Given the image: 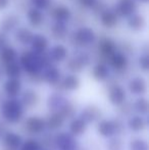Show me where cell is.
<instances>
[{
  "label": "cell",
  "instance_id": "cell-1",
  "mask_svg": "<svg viewBox=\"0 0 149 150\" xmlns=\"http://www.w3.org/2000/svg\"><path fill=\"white\" fill-rule=\"evenodd\" d=\"M18 63L22 67L23 71L27 74L29 77L42 74L44 69L53 64L50 60L47 52L44 54H37L32 50H25L18 54Z\"/></svg>",
  "mask_w": 149,
  "mask_h": 150
},
{
  "label": "cell",
  "instance_id": "cell-2",
  "mask_svg": "<svg viewBox=\"0 0 149 150\" xmlns=\"http://www.w3.org/2000/svg\"><path fill=\"white\" fill-rule=\"evenodd\" d=\"M25 108L20 99L7 98L1 103V115L3 120L9 125H16L23 120Z\"/></svg>",
  "mask_w": 149,
  "mask_h": 150
},
{
  "label": "cell",
  "instance_id": "cell-3",
  "mask_svg": "<svg viewBox=\"0 0 149 150\" xmlns=\"http://www.w3.org/2000/svg\"><path fill=\"white\" fill-rule=\"evenodd\" d=\"M70 41L78 49H85L97 41V34L92 27L81 26L70 34Z\"/></svg>",
  "mask_w": 149,
  "mask_h": 150
},
{
  "label": "cell",
  "instance_id": "cell-4",
  "mask_svg": "<svg viewBox=\"0 0 149 150\" xmlns=\"http://www.w3.org/2000/svg\"><path fill=\"white\" fill-rule=\"evenodd\" d=\"M117 51V43L110 37H101L97 43V54L100 60L97 62H104L107 64V60L113 53Z\"/></svg>",
  "mask_w": 149,
  "mask_h": 150
},
{
  "label": "cell",
  "instance_id": "cell-5",
  "mask_svg": "<svg viewBox=\"0 0 149 150\" xmlns=\"http://www.w3.org/2000/svg\"><path fill=\"white\" fill-rule=\"evenodd\" d=\"M49 16L53 20V23L66 24L71 22L73 18V11L66 4H57L49 8Z\"/></svg>",
  "mask_w": 149,
  "mask_h": 150
},
{
  "label": "cell",
  "instance_id": "cell-6",
  "mask_svg": "<svg viewBox=\"0 0 149 150\" xmlns=\"http://www.w3.org/2000/svg\"><path fill=\"white\" fill-rule=\"evenodd\" d=\"M138 8L139 2L137 0H117L113 9L119 18H128L138 12Z\"/></svg>",
  "mask_w": 149,
  "mask_h": 150
},
{
  "label": "cell",
  "instance_id": "cell-7",
  "mask_svg": "<svg viewBox=\"0 0 149 150\" xmlns=\"http://www.w3.org/2000/svg\"><path fill=\"white\" fill-rule=\"evenodd\" d=\"M129 63V56L124 53V52L119 51V50H117L115 53H113L107 60V65L109 67V69L119 74L127 71Z\"/></svg>",
  "mask_w": 149,
  "mask_h": 150
},
{
  "label": "cell",
  "instance_id": "cell-8",
  "mask_svg": "<svg viewBox=\"0 0 149 150\" xmlns=\"http://www.w3.org/2000/svg\"><path fill=\"white\" fill-rule=\"evenodd\" d=\"M55 148L58 150H78V142L74 136L66 132H60L54 136Z\"/></svg>",
  "mask_w": 149,
  "mask_h": 150
},
{
  "label": "cell",
  "instance_id": "cell-9",
  "mask_svg": "<svg viewBox=\"0 0 149 150\" xmlns=\"http://www.w3.org/2000/svg\"><path fill=\"white\" fill-rule=\"evenodd\" d=\"M47 54L49 56L50 60L52 61V63L56 64V63L66 61V59L70 57V50L64 44L56 43L54 45L50 46V48L47 51Z\"/></svg>",
  "mask_w": 149,
  "mask_h": 150
},
{
  "label": "cell",
  "instance_id": "cell-10",
  "mask_svg": "<svg viewBox=\"0 0 149 150\" xmlns=\"http://www.w3.org/2000/svg\"><path fill=\"white\" fill-rule=\"evenodd\" d=\"M81 87V79L78 75L74 74H68L64 77H62L60 83L57 87H55L56 92H74Z\"/></svg>",
  "mask_w": 149,
  "mask_h": 150
},
{
  "label": "cell",
  "instance_id": "cell-11",
  "mask_svg": "<svg viewBox=\"0 0 149 150\" xmlns=\"http://www.w3.org/2000/svg\"><path fill=\"white\" fill-rule=\"evenodd\" d=\"M107 97L109 102L114 106H119L127 100L126 89L119 83H113L108 88Z\"/></svg>",
  "mask_w": 149,
  "mask_h": 150
},
{
  "label": "cell",
  "instance_id": "cell-12",
  "mask_svg": "<svg viewBox=\"0 0 149 150\" xmlns=\"http://www.w3.org/2000/svg\"><path fill=\"white\" fill-rule=\"evenodd\" d=\"M20 25V18L18 13H6L0 18V32L8 35L13 33Z\"/></svg>",
  "mask_w": 149,
  "mask_h": 150
},
{
  "label": "cell",
  "instance_id": "cell-13",
  "mask_svg": "<svg viewBox=\"0 0 149 150\" xmlns=\"http://www.w3.org/2000/svg\"><path fill=\"white\" fill-rule=\"evenodd\" d=\"M62 79L61 71L55 64H51L43 69L42 71V80L44 83H47L51 87L55 88L58 86Z\"/></svg>",
  "mask_w": 149,
  "mask_h": 150
},
{
  "label": "cell",
  "instance_id": "cell-14",
  "mask_svg": "<svg viewBox=\"0 0 149 150\" xmlns=\"http://www.w3.org/2000/svg\"><path fill=\"white\" fill-rule=\"evenodd\" d=\"M98 18H99L100 25L106 30H112V29L117 28L119 22V16L114 11V9L110 7H107L106 9H104L98 16Z\"/></svg>",
  "mask_w": 149,
  "mask_h": 150
},
{
  "label": "cell",
  "instance_id": "cell-15",
  "mask_svg": "<svg viewBox=\"0 0 149 150\" xmlns=\"http://www.w3.org/2000/svg\"><path fill=\"white\" fill-rule=\"evenodd\" d=\"M25 129L31 135H41L46 131L45 120L37 115L28 117L25 120Z\"/></svg>",
  "mask_w": 149,
  "mask_h": 150
},
{
  "label": "cell",
  "instance_id": "cell-16",
  "mask_svg": "<svg viewBox=\"0 0 149 150\" xmlns=\"http://www.w3.org/2000/svg\"><path fill=\"white\" fill-rule=\"evenodd\" d=\"M50 38L57 43H62V42L68 40L70 37V28L66 24H59V23H53L50 26Z\"/></svg>",
  "mask_w": 149,
  "mask_h": 150
},
{
  "label": "cell",
  "instance_id": "cell-17",
  "mask_svg": "<svg viewBox=\"0 0 149 150\" xmlns=\"http://www.w3.org/2000/svg\"><path fill=\"white\" fill-rule=\"evenodd\" d=\"M31 50L37 54H44L50 48V40L46 35L41 33H35L34 38L30 44Z\"/></svg>",
  "mask_w": 149,
  "mask_h": 150
},
{
  "label": "cell",
  "instance_id": "cell-18",
  "mask_svg": "<svg viewBox=\"0 0 149 150\" xmlns=\"http://www.w3.org/2000/svg\"><path fill=\"white\" fill-rule=\"evenodd\" d=\"M101 109L95 104H89L85 106L80 112V119L83 120L87 125L91 122H99L101 120Z\"/></svg>",
  "mask_w": 149,
  "mask_h": 150
},
{
  "label": "cell",
  "instance_id": "cell-19",
  "mask_svg": "<svg viewBox=\"0 0 149 150\" xmlns=\"http://www.w3.org/2000/svg\"><path fill=\"white\" fill-rule=\"evenodd\" d=\"M26 18L28 25L33 29H39L45 23V13L35 7H29L26 11Z\"/></svg>",
  "mask_w": 149,
  "mask_h": 150
},
{
  "label": "cell",
  "instance_id": "cell-20",
  "mask_svg": "<svg viewBox=\"0 0 149 150\" xmlns=\"http://www.w3.org/2000/svg\"><path fill=\"white\" fill-rule=\"evenodd\" d=\"M147 81L141 76L133 77L128 82V90L130 91V93L140 97L147 92Z\"/></svg>",
  "mask_w": 149,
  "mask_h": 150
},
{
  "label": "cell",
  "instance_id": "cell-21",
  "mask_svg": "<svg viewBox=\"0 0 149 150\" xmlns=\"http://www.w3.org/2000/svg\"><path fill=\"white\" fill-rule=\"evenodd\" d=\"M12 34H13V38L16 43L23 46L30 45L35 35L34 31L26 26H20Z\"/></svg>",
  "mask_w": 149,
  "mask_h": 150
},
{
  "label": "cell",
  "instance_id": "cell-22",
  "mask_svg": "<svg viewBox=\"0 0 149 150\" xmlns=\"http://www.w3.org/2000/svg\"><path fill=\"white\" fill-rule=\"evenodd\" d=\"M147 26V18L144 14L140 12H136L135 14L127 18V27L129 30L135 33L143 32Z\"/></svg>",
  "mask_w": 149,
  "mask_h": 150
},
{
  "label": "cell",
  "instance_id": "cell-23",
  "mask_svg": "<svg viewBox=\"0 0 149 150\" xmlns=\"http://www.w3.org/2000/svg\"><path fill=\"white\" fill-rule=\"evenodd\" d=\"M2 141L6 150H20L24 142L23 137L20 134L11 131H7L6 133H4L2 136Z\"/></svg>",
  "mask_w": 149,
  "mask_h": 150
},
{
  "label": "cell",
  "instance_id": "cell-24",
  "mask_svg": "<svg viewBox=\"0 0 149 150\" xmlns=\"http://www.w3.org/2000/svg\"><path fill=\"white\" fill-rule=\"evenodd\" d=\"M23 90L20 79H7L4 82L3 92L8 98H18Z\"/></svg>",
  "mask_w": 149,
  "mask_h": 150
},
{
  "label": "cell",
  "instance_id": "cell-25",
  "mask_svg": "<svg viewBox=\"0 0 149 150\" xmlns=\"http://www.w3.org/2000/svg\"><path fill=\"white\" fill-rule=\"evenodd\" d=\"M97 132L104 138H112L117 136V127L114 120H100L97 125Z\"/></svg>",
  "mask_w": 149,
  "mask_h": 150
},
{
  "label": "cell",
  "instance_id": "cell-26",
  "mask_svg": "<svg viewBox=\"0 0 149 150\" xmlns=\"http://www.w3.org/2000/svg\"><path fill=\"white\" fill-rule=\"evenodd\" d=\"M68 98L61 92H53L49 95L47 99V107L51 112L59 111L61 107L68 102Z\"/></svg>",
  "mask_w": 149,
  "mask_h": 150
},
{
  "label": "cell",
  "instance_id": "cell-27",
  "mask_svg": "<svg viewBox=\"0 0 149 150\" xmlns=\"http://www.w3.org/2000/svg\"><path fill=\"white\" fill-rule=\"evenodd\" d=\"M40 96L39 94L33 89H27L20 93V103L23 107L27 109H31L35 107L39 103Z\"/></svg>",
  "mask_w": 149,
  "mask_h": 150
},
{
  "label": "cell",
  "instance_id": "cell-28",
  "mask_svg": "<svg viewBox=\"0 0 149 150\" xmlns=\"http://www.w3.org/2000/svg\"><path fill=\"white\" fill-rule=\"evenodd\" d=\"M91 75L97 82H105L110 77V69L106 63L96 62L92 67Z\"/></svg>",
  "mask_w": 149,
  "mask_h": 150
},
{
  "label": "cell",
  "instance_id": "cell-29",
  "mask_svg": "<svg viewBox=\"0 0 149 150\" xmlns=\"http://www.w3.org/2000/svg\"><path fill=\"white\" fill-rule=\"evenodd\" d=\"M66 122V119L61 115L59 111L51 112L45 120L46 129L49 131H57L61 128Z\"/></svg>",
  "mask_w": 149,
  "mask_h": 150
},
{
  "label": "cell",
  "instance_id": "cell-30",
  "mask_svg": "<svg viewBox=\"0 0 149 150\" xmlns=\"http://www.w3.org/2000/svg\"><path fill=\"white\" fill-rule=\"evenodd\" d=\"M18 59V52L13 46H6L0 50V64L4 65Z\"/></svg>",
  "mask_w": 149,
  "mask_h": 150
},
{
  "label": "cell",
  "instance_id": "cell-31",
  "mask_svg": "<svg viewBox=\"0 0 149 150\" xmlns=\"http://www.w3.org/2000/svg\"><path fill=\"white\" fill-rule=\"evenodd\" d=\"M88 125L81 120L80 117H74L73 120H70V125H68V133L75 138L79 136H82L84 133L87 131Z\"/></svg>",
  "mask_w": 149,
  "mask_h": 150
},
{
  "label": "cell",
  "instance_id": "cell-32",
  "mask_svg": "<svg viewBox=\"0 0 149 150\" xmlns=\"http://www.w3.org/2000/svg\"><path fill=\"white\" fill-rule=\"evenodd\" d=\"M127 126L132 132H141V131L145 130L147 127V120L144 117L139 115H131L127 122Z\"/></svg>",
  "mask_w": 149,
  "mask_h": 150
},
{
  "label": "cell",
  "instance_id": "cell-33",
  "mask_svg": "<svg viewBox=\"0 0 149 150\" xmlns=\"http://www.w3.org/2000/svg\"><path fill=\"white\" fill-rule=\"evenodd\" d=\"M4 75L7 79H20L23 75V69L18 61H13L4 65Z\"/></svg>",
  "mask_w": 149,
  "mask_h": 150
},
{
  "label": "cell",
  "instance_id": "cell-34",
  "mask_svg": "<svg viewBox=\"0 0 149 150\" xmlns=\"http://www.w3.org/2000/svg\"><path fill=\"white\" fill-rule=\"evenodd\" d=\"M66 69L70 71V74H74V75H78V74L82 73L84 69H86L82 62L76 57L75 55L70 56V57L66 59Z\"/></svg>",
  "mask_w": 149,
  "mask_h": 150
},
{
  "label": "cell",
  "instance_id": "cell-35",
  "mask_svg": "<svg viewBox=\"0 0 149 150\" xmlns=\"http://www.w3.org/2000/svg\"><path fill=\"white\" fill-rule=\"evenodd\" d=\"M59 112L61 113L62 117L66 120H73L76 117V113H77V108L74 105V103H72L71 101H68L64 106L61 107V109L59 110Z\"/></svg>",
  "mask_w": 149,
  "mask_h": 150
},
{
  "label": "cell",
  "instance_id": "cell-36",
  "mask_svg": "<svg viewBox=\"0 0 149 150\" xmlns=\"http://www.w3.org/2000/svg\"><path fill=\"white\" fill-rule=\"evenodd\" d=\"M148 101L145 97H139L134 103V108L139 113V115L145 117L148 113Z\"/></svg>",
  "mask_w": 149,
  "mask_h": 150
},
{
  "label": "cell",
  "instance_id": "cell-37",
  "mask_svg": "<svg viewBox=\"0 0 149 150\" xmlns=\"http://www.w3.org/2000/svg\"><path fill=\"white\" fill-rule=\"evenodd\" d=\"M74 55L81 61L82 64L85 67H89L92 63V60H93V56H92L89 52L85 51V50H83V49H78Z\"/></svg>",
  "mask_w": 149,
  "mask_h": 150
},
{
  "label": "cell",
  "instance_id": "cell-38",
  "mask_svg": "<svg viewBox=\"0 0 149 150\" xmlns=\"http://www.w3.org/2000/svg\"><path fill=\"white\" fill-rule=\"evenodd\" d=\"M52 1L53 0H29L32 7L37 8L43 12L49 10V8L52 6Z\"/></svg>",
  "mask_w": 149,
  "mask_h": 150
},
{
  "label": "cell",
  "instance_id": "cell-39",
  "mask_svg": "<svg viewBox=\"0 0 149 150\" xmlns=\"http://www.w3.org/2000/svg\"><path fill=\"white\" fill-rule=\"evenodd\" d=\"M130 150H149L148 143L146 140L141 138H134L130 141Z\"/></svg>",
  "mask_w": 149,
  "mask_h": 150
},
{
  "label": "cell",
  "instance_id": "cell-40",
  "mask_svg": "<svg viewBox=\"0 0 149 150\" xmlns=\"http://www.w3.org/2000/svg\"><path fill=\"white\" fill-rule=\"evenodd\" d=\"M20 150H42V147L39 141L31 138L23 142Z\"/></svg>",
  "mask_w": 149,
  "mask_h": 150
},
{
  "label": "cell",
  "instance_id": "cell-41",
  "mask_svg": "<svg viewBox=\"0 0 149 150\" xmlns=\"http://www.w3.org/2000/svg\"><path fill=\"white\" fill-rule=\"evenodd\" d=\"M138 65H139V69H141L144 73H147L149 71V56L148 53L145 52V53L141 54L138 58Z\"/></svg>",
  "mask_w": 149,
  "mask_h": 150
},
{
  "label": "cell",
  "instance_id": "cell-42",
  "mask_svg": "<svg viewBox=\"0 0 149 150\" xmlns=\"http://www.w3.org/2000/svg\"><path fill=\"white\" fill-rule=\"evenodd\" d=\"M41 147H45L46 150H51V148H55V144H54V136L52 135H45L44 136V140L42 139V142L40 143Z\"/></svg>",
  "mask_w": 149,
  "mask_h": 150
},
{
  "label": "cell",
  "instance_id": "cell-43",
  "mask_svg": "<svg viewBox=\"0 0 149 150\" xmlns=\"http://www.w3.org/2000/svg\"><path fill=\"white\" fill-rule=\"evenodd\" d=\"M107 148L109 150H121V148H123V141L119 137H112L108 141Z\"/></svg>",
  "mask_w": 149,
  "mask_h": 150
},
{
  "label": "cell",
  "instance_id": "cell-44",
  "mask_svg": "<svg viewBox=\"0 0 149 150\" xmlns=\"http://www.w3.org/2000/svg\"><path fill=\"white\" fill-rule=\"evenodd\" d=\"M107 7H108V6H107V4L105 3V1H103V0H98V1L96 2L95 6L92 8L91 11L94 13V16H98L104 9H106Z\"/></svg>",
  "mask_w": 149,
  "mask_h": 150
},
{
  "label": "cell",
  "instance_id": "cell-45",
  "mask_svg": "<svg viewBox=\"0 0 149 150\" xmlns=\"http://www.w3.org/2000/svg\"><path fill=\"white\" fill-rule=\"evenodd\" d=\"M98 0H78V3L82 8L86 10H92V8L95 6L96 2Z\"/></svg>",
  "mask_w": 149,
  "mask_h": 150
},
{
  "label": "cell",
  "instance_id": "cell-46",
  "mask_svg": "<svg viewBox=\"0 0 149 150\" xmlns=\"http://www.w3.org/2000/svg\"><path fill=\"white\" fill-rule=\"evenodd\" d=\"M9 45V40H8V35L0 32V50L2 48L6 47V46Z\"/></svg>",
  "mask_w": 149,
  "mask_h": 150
},
{
  "label": "cell",
  "instance_id": "cell-47",
  "mask_svg": "<svg viewBox=\"0 0 149 150\" xmlns=\"http://www.w3.org/2000/svg\"><path fill=\"white\" fill-rule=\"evenodd\" d=\"M10 3H11V0H0V11L7 9L10 6Z\"/></svg>",
  "mask_w": 149,
  "mask_h": 150
},
{
  "label": "cell",
  "instance_id": "cell-48",
  "mask_svg": "<svg viewBox=\"0 0 149 150\" xmlns=\"http://www.w3.org/2000/svg\"><path fill=\"white\" fill-rule=\"evenodd\" d=\"M138 2H141V3H144V4H146V3H148V1L149 0H137Z\"/></svg>",
  "mask_w": 149,
  "mask_h": 150
},
{
  "label": "cell",
  "instance_id": "cell-49",
  "mask_svg": "<svg viewBox=\"0 0 149 150\" xmlns=\"http://www.w3.org/2000/svg\"><path fill=\"white\" fill-rule=\"evenodd\" d=\"M2 101H3V97H2V92L0 91V104L2 103Z\"/></svg>",
  "mask_w": 149,
  "mask_h": 150
},
{
  "label": "cell",
  "instance_id": "cell-50",
  "mask_svg": "<svg viewBox=\"0 0 149 150\" xmlns=\"http://www.w3.org/2000/svg\"><path fill=\"white\" fill-rule=\"evenodd\" d=\"M2 75H3V73H2V69H0V80L2 79Z\"/></svg>",
  "mask_w": 149,
  "mask_h": 150
},
{
  "label": "cell",
  "instance_id": "cell-51",
  "mask_svg": "<svg viewBox=\"0 0 149 150\" xmlns=\"http://www.w3.org/2000/svg\"><path fill=\"white\" fill-rule=\"evenodd\" d=\"M1 137H2V134L0 133V140H1Z\"/></svg>",
  "mask_w": 149,
  "mask_h": 150
}]
</instances>
